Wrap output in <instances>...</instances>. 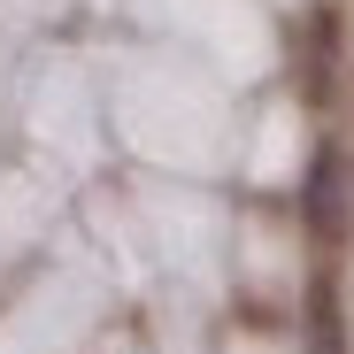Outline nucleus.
Listing matches in <instances>:
<instances>
[{
  "label": "nucleus",
  "mask_w": 354,
  "mask_h": 354,
  "mask_svg": "<svg viewBox=\"0 0 354 354\" xmlns=\"http://www.w3.org/2000/svg\"><path fill=\"white\" fill-rule=\"evenodd\" d=\"M339 177H346V162L324 147L316 169H308V193H301V216H308L316 239H339V231H346V193H339Z\"/></svg>",
  "instance_id": "nucleus-1"
}]
</instances>
